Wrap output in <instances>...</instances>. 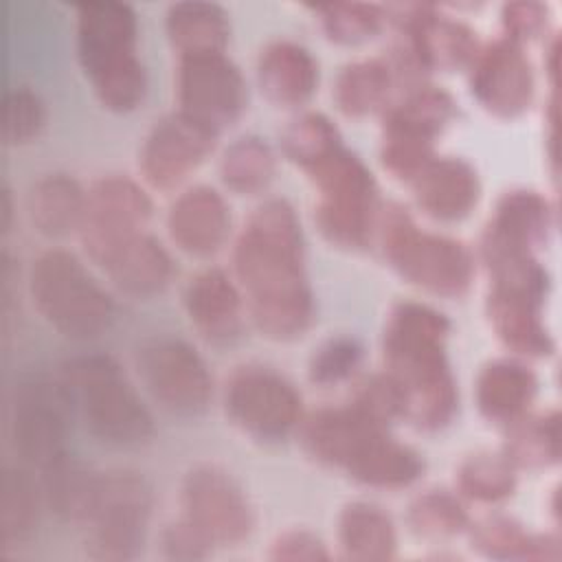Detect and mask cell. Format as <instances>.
Here are the masks:
<instances>
[{
    "mask_svg": "<svg viewBox=\"0 0 562 562\" xmlns=\"http://www.w3.org/2000/svg\"><path fill=\"white\" fill-rule=\"evenodd\" d=\"M235 274L252 325L272 340L299 338L312 323L299 220L285 200H268L235 244Z\"/></svg>",
    "mask_w": 562,
    "mask_h": 562,
    "instance_id": "6da1fadb",
    "label": "cell"
},
{
    "mask_svg": "<svg viewBox=\"0 0 562 562\" xmlns=\"http://www.w3.org/2000/svg\"><path fill=\"white\" fill-rule=\"evenodd\" d=\"M448 331V321L419 303H400L384 329L386 375L402 397V417L424 430L443 428L457 408L446 358Z\"/></svg>",
    "mask_w": 562,
    "mask_h": 562,
    "instance_id": "7a4b0ae2",
    "label": "cell"
},
{
    "mask_svg": "<svg viewBox=\"0 0 562 562\" xmlns=\"http://www.w3.org/2000/svg\"><path fill=\"white\" fill-rule=\"evenodd\" d=\"M77 57L103 108L130 112L143 101L147 81L136 57V15L127 4L77 9Z\"/></svg>",
    "mask_w": 562,
    "mask_h": 562,
    "instance_id": "3957f363",
    "label": "cell"
},
{
    "mask_svg": "<svg viewBox=\"0 0 562 562\" xmlns=\"http://www.w3.org/2000/svg\"><path fill=\"white\" fill-rule=\"evenodd\" d=\"M61 384L70 408L101 441L138 446L154 432V419L140 395L108 356H81L64 367Z\"/></svg>",
    "mask_w": 562,
    "mask_h": 562,
    "instance_id": "277c9868",
    "label": "cell"
},
{
    "mask_svg": "<svg viewBox=\"0 0 562 562\" xmlns=\"http://www.w3.org/2000/svg\"><path fill=\"white\" fill-rule=\"evenodd\" d=\"M29 292L42 318L68 338H94L114 316L108 292L66 250H48L33 261Z\"/></svg>",
    "mask_w": 562,
    "mask_h": 562,
    "instance_id": "5b68a950",
    "label": "cell"
},
{
    "mask_svg": "<svg viewBox=\"0 0 562 562\" xmlns=\"http://www.w3.org/2000/svg\"><path fill=\"white\" fill-rule=\"evenodd\" d=\"M380 239L384 257L408 283L437 296L468 292L474 261L461 241L419 231L408 213L395 204L380 222Z\"/></svg>",
    "mask_w": 562,
    "mask_h": 562,
    "instance_id": "8992f818",
    "label": "cell"
},
{
    "mask_svg": "<svg viewBox=\"0 0 562 562\" xmlns=\"http://www.w3.org/2000/svg\"><path fill=\"white\" fill-rule=\"evenodd\" d=\"M305 171L318 189L314 217L321 233L334 246H364L375 224V184L367 167L338 147Z\"/></svg>",
    "mask_w": 562,
    "mask_h": 562,
    "instance_id": "52a82bcc",
    "label": "cell"
},
{
    "mask_svg": "<svg viewBox=\"0 0 562 562\" xmlns=\"http://www.w3.org/2000/svg\"><path fill=\"white\" fill-rule=\"evenodd\" d=\"M151 512L147 483L132 472L97 476L94 496L81 525L88 527L86 551L94 560H132L145 542Z\"/></svg>",
    "mask_w": 562,
    "mask_h": 562,
    "instance_id": "ba28073f",
    "label": "cell"
},
{
    "mask_svg": "<svg viewBox=\"0 0 562 562\" xmlns=\"http://www.w3.org/2000/svg\"><path fill=\"white\" fill-rule=\"evenodd\" d=\"M224 406L228 419L259 441H279L301 422V395L268 367L237 369L226 384Z\"/></svg>",
    "mask_w": 562,
    "mask_h": 562,
    "instance_id": "9c48e42d",
    "label": "cell"
},
{
    "mask_svg": "<svg viewBox=\"0 0 562 562\" xmlns=\"http://www.w3.org/2000/svg\"><path fill=\"white\" fill-rule=\"evenodd\" d=\"M182 518L211 547H233L250 536L255 514L241 485L222 468L198 465L182 483Z\"/></svg>",
    "mask_w": 562,
    "mask_h": 562,
    "instance_id": "30bf717a",
    "label": "cell"
},
{
    "mask_svg": "<svg viewBox=\"0 0 562 562\" xmlns=\"http://www.w3.org/2000/svg\"><path fill=\"white\" fill-rule=\"evenodd\" d=\"M149 215L151 202L136 182L121 176L99 180L86 195L79 226L88 257L103 266L123 244L143 233Z\"/></svg>",
    "mask_w": 562,
    "mask_h": 562,
    "instance_id": "8fae6325",
    "label": "cell"
},
{
    "mask_svg": "<svg viewBox=\"0 0 562 562\" xmlns=\"http://www.w3.org/2000/svg\"><path fill=\"white\" fill-rule=\"evenodd\" d=\"M180 114L220 134L246 108V83L224 53L180 57L178 70Z\"/></svg>",
    "mask_w": 562,
    "mask_h": 562,
    "instance_id": "7c38bea8",
    "label": "cell"
},
{
    "mask_svg": "<svg viewBox=\"0 0 562 562\" xmlns=\"http://www.w3.org/2000/svg\"><path fill=\"white\" fill-rule=\"evenodd\" d=\"M138 373L149 395L173 415L206 408L213 382L204 360L178 338H156L138 351Z\"/></svg>",
    "mask_w": 562,
    "mask_h": 562,
    "instance_id": "4fadbf2b",
    "label": "cell"
},
{
    "mask_svg": "<svg viewBox=\"0 0 562 562\" xmlns=\"http://www.w3.org/2000/svg\"><path fill=\"white\" fill-rule=\"evenodd\" d=\"M70 411L61 380L20 384L11 406V437L20 457L40 470L61 459Z\"/></svg>",
    "mask_w": 562,
    "mask_h": 562,
    "instance_id": "5bb4252c",
    "label": "cell"
},
{
    "mask_svg": "<svg viewBox=\"0 0 562 562\" xmlns=\"http://www.w3.org/2000/svg\"><path fill=\"white\" fill-rule=\"evenodd\" d=\"M213 132L176 112L160 119L140 149V169L156 189H173L211 154Z\"/></svg>",
    "mask_w": 562,
    "mask_h": 562,
    "instance_id": "9a60e30c",
    "label": "cell"
},
{
    "mask_svg": "<svg viewBox=\"0 0 562 562\" xmlns=\"http://www.w3.org/2000/svg\"><path fill=\"white\" fill-rule=\"evenodd\" d=\"M472 92L496 116H516L533 94L531 66L516 40H498L474 57Z\"/></svg>",
    "mask_w": 562,
    "mask_h": 562,
    "instance_id": "2e32d148",
    "label": "cell"
},
{
    "mask_svg": "<svg viewBox=\"0 0 562 562\" xmlns=\"http://www.w3.org/2000/svg\"><path fill=\"white\" fill-rule=\"evenodd\" d=\"M544 288L492 283L487 296V316L496 336L518 353L547 356L551 338L542 323Z\"/></svg>",
    "mask_w": 562,
    "mask_h": 562,
    "instance_id": "e0dca14e",
    "label": "cell"
},
{
    "mask_svg": "<svg viewBox=\"0 0 562 562\" xmlns=\"http://www.w3.org/2000/svg\"><path fill=\"white\" fill-rule=\"evenodd\" d=\"M167 228L180 250L193 257H209L224 246L231 231V213L215 189L193 187L171 204Z\"/></svg>",
    "mask_w": 562,
    "mask_h": 562,
    "instance_id": "ac0fdd59",
    "label": "cell"
},
{
    "mask_svg": "<svg viewBox=\"0 0 562 562\" xmlns=\"http://www.w3.org/2000/svg\"><path fill=\"white\" fill-rule=\"evenodd\" d=\"M244 296L217 268L195 274L184 290V310L193 327L211 342H233L241 334Z\"/></svg>",
    "mask_w": 562,
    "mask_h": 562,
    "instance_id": "d6986e66",
    "label": "cell"
},
{
    "mask_svg": "<svg viewBox=\"0 0 562 562\" xmlns=\"http://www.w3.org/2000/svg\"><path fill=\"white\" fill-rule=\"evenodd\" d=\"M411 184L419 209L441 222L463 220L481 193L476 171L459 158H432Z\"/></svg>",
    "mask_w": 562,
    "mask_h": 562,
    "instance_id": "ffe728a7",
    "label": "cell"
},
{
    "mask_svg": "<svg viewBox=\"0 0 562 562\" xmlns=\"http://www.w3.org/2000/svg\"><path fill=\"white\" fill-rule=\"evenodd\" d=\"M257 77L263 94L272 103L294 108L303 105L314 94L318 64L299 44L272 42L259 55Z\"/></svg>",
    "mask_w": 562,
    "mask_h": 562,
    "instance_id": "44dd1931",
    "label": "cell"
},
{
    "mask_svg": "<svg viewBox=\"0 0 562 562\" xmlns=\"http://www.w3.org/2000/svg\"><path fill=\"white\" fill-rule=\"evenodd\" d=\"M101 268L108 279L130 296L162 292L173 272L167 250L147 233L123 244Z\"/></svg>",
    "mask_w": 562,
    "mask_h": 562,
    "instance_id": "7402d4cb",
    "label": "cell"
},
{
    "mask_svg": "<svg viewBox=\"0 0 562 562\" xmlns=\"http://www.w3.org/2000/svg\"><path fill=\"white\" fill-rule=\"evenodd\" d=\"M533 373L514 360H494L476 378L479 411L496 424H514L527 415L536 397Z\"/></svg>",
    "mask_w": 562,
    "mask_h": 562,
    "instance_id": "603a6c76",
    "label": "cell"
},
{
    "mask_svg": "<svg viewBox=\"0 0 562 562\" xmlns=\"http://www.w3.org/2000/svg\"><path fill=\"white\" fill-rule=\"evenodd\" d=\"M338 542L351 560H389L397 549L391 516L373 503H349L338 518Z\"/></svg>",
    "mask_w": 562,
    "mask_h": 562,
    "instance_id": "cb8c5ba5",
    "label": "cell"
},
{
    "mask_svg": "<svg viewBox=\"0 0 562 562\" xmlns=\"http://www.w3.org/2000/svg\"><path fill=\"white\" fill-rule=\"evenodd\" d=\"M86 195L81 187L61 173L42 178L29 193V215L33 226L48 237H64L79 231Z\"/></svg>",
    "mask_w": 562,
    "mask_h": 562,
    "instance_id": "d4e9b609",
    "label": "cell"
},
{
    "mask_svg": "<svg viewBox=\"0 0 562 562\" xmlns=\"http://www.w3.org/2000/svg\"><path fill=\"white\" fill-rule=\"evenodd\" d=\"M167 33L180 57L224 53L228 22L217 4L180 2L169 9Z\"/></svg>",
    "mask_w": 562,
    "mask_h": 562,
    "instance_id": "484cf974",
    "label": "cell"
},
{
    "mask_svg": "<svg viewBox=\"0 0 562 562\" xmlns=\"http://www.w3.org/2000/svg\"><path fill=\"white\" fill-rule=\"evenodd\" d=\"M547 228V200L533 191H512L498 202L485 235H492L514 246L533 248L544 239Z\"/></svg>",
    "mask_w": 562,
    "mask_h": 562,
    "instance_id": "4316f807",
    "label": "cell"
},
{
    "mask_svg": "<svg viewBox=\"0 0 562 562\" xmlns=\"http://www.w3.org/2000/svg\"><path fill=\"white\" fill-rule=\"evenodd\" d=\"M424 463L419 454L386 432L347 470V474L373 487H404L419 479Z\"/></svg>",
    "mask_w": 562,
    "mask_h": 562,
    "instance_id": "83f0119b",
    "label": "cell"
},
{
    "mask_svg": "<svg viewBox=\"0 0 562 562\" xmlns=\"http://www.w3.org/2000/svg\"><path fill=\"white\" fill-rule=\"evenodd\" d=\"M97 487V476L68 454L42 470V496L61 520L83 522Z\"/></svg>",
    "mask_w": 562,
    "mask_h": 562,
    "instance_id": "f1b7e54d",
    "label": "cell"
},
{
    "mask_svg": "<svg viewBox=\"0 0 562 562\" xmlns=\"http://www.w3.org/2000/svg\"><path fill=\"white\" fill-rule=\"evenodd\" d=\"M40 490L22 468H4L0 492V538L4 547L26 542L37 525Z\"/></svg>",
    "mask_w": 562,
    "mask_h": 562,
    "instance_id": "f546056e",
    "label": "cell"
},
{
    "mask_svg": "<svg viewBox=\"0 0 562 562\" xmlns=\"http://www.w3.org/2000/svg\"><path fill=\"white\" fill-rule=\"evenodd\" d=\"M391 68L378 59H364L342 68L336 81V103L347 116H364L378 110L391 88Z\"/></svg>",
    "mask_w": 562,
    "mask_h": 562,
    "instance_id": "4dcf8cb0",
    "label": "cell"
},
{
    "mask_svg": "<svg viewBox=\"0 0 562 562\" xmlns=\"http://www.w3.org/2000/svg\"><path fill=\"white\" fill-rule=\"evenodd\" d=\"M220 173L228 189L237 193H257L266 189L274 176V154L255 136L237 138L224 151Z\"/></svg>",
    "mask_w": 562,
    "mask_h": 562,
    "instance_id": "1f68e13d",
    "label": "cell"
},
{
    "mask_svg": "<svg viewBox=\"0 0 562 562\" xmlns=\"http://www.w3.org/2000/svg\"><path fill=\"white\" fill-rule=\"evenodd\" d=\"M472 540L476 549H481L490 558H558V544H553L544 536H529L522 531L520 525L507 518H490L474 527Z\"/></svg>",
    "mask_w": 562,
    "mask_h": 562,
    "instance_id": "d6a6232c",
    "label": "cell"
},
{
    "mask_svg": "<svg viewBox=\"0 0 562 562\" xmlns=\"http://www.w3.org/2000/svg\"><path fill=\"white\" fill-rule=\"evenodd\" d=\"M450 116H452L450 97L437 88L422 86L389 112L384 130H400V132H408V134L432 140L435 134L448 123Z\"/></svg>",
    "mask_w": 562,
    "mask_h": 562,
    "instance_id": "836d02e7",
    "label": "cell"
},
{
    "mask_svg": "<svg viewBox=\"0 0 562 562\" xmlns=\"http://www.w3.org/2000/svg\"><path fill=\"white\" fill-rule=\"evenodd\" d=\"M512 435L505 457L512 465H547L558 459V415L547 417H520L509 424Z\"/></svg>",
    "mask_w": 562,
    "mask_h": 562,
    "instance_id": "e575fe53",
    "label": "cell"
},
{
    "mask_svg": "<svg viewBox=\"0 0 562 562\" xmlns=\"http://www.w3.org/2000/svg\"><path fill=\"white\" fill-rule=\"evenodd\" d=\"M516 476L507 457L474 454L459 468V490L479 503H498L514 492Z\"/></svg>",
    "mask_w": 562,
    "mask_h": 562,
    "instance_id": "d590c367",
    "label": "cell"
},
{
    "mask_svg": "<svg viewBox=\"0 0 562 562\" xmlns=\"http://www.w3.org/2000/svg\"><path fill=\"white\" fill-rule=\"evenodd\" d=\"M283 151L285 156L310 169L338 147H342L338 130L321 114H303L294 119L283 132Z\"/></svg>",
    "mask_w": 562,
    "mask_h": 562,
    "instance_id": "8d00e7d4",
    "label": "cell"
},
{
    "mask_svg": "<svg viewBox=\"0 0 562 562\" xmlns=\"http://www.w3.org/2000/svg\"><path fill=\"white\" fill-rule=\"evenodd\" d=\"M408 520L417 533L446 538L465 529L468 514L452 494L432 490L415 498L408 512Z\"/></svg>",
    "mask_w": 562,
    "mask_h": 562,
    "instance_id": "74e56055",
    "label": "cell"
},
{
    "mask_svg": "<svg viewBox=\"0 0 562 562\" xmlns=\"http://www.w3.org/2000/svg\"><path fill=\"white\" fill-rule=\"evenodd\" d=\"M318 11L329 37L342 44L364 42L382 24L380 9L371 4H325Z\"/></svg>",
    "mask_w": 562,
    "mask_h": 562,
    "instance_id": "f35d334b",
    "label": "cell"
},
{
    "mask_svg": "<svg viewBox=\"0 0 562 562\" xmlns=\"http://www.w3.org/2000/svg\"><path fill=\"white\" fill-rule=\"evenodd\" d=\"M46 110L42 99L29 88H13L4 101L2 138L7 145H22L33 140L44 127Z\"/></svg>",
    "mask_w": 562,
    "mask_h": 562,
    "instance_id": "ab89813d",
    "label": "cell"
},
{
    "mask_svg": "<svg viewBox=\"0 0 562 562\" xmlns=\"http://www.w3.org/2000/svg\"><path fill=\"white\" fill-rule=\"evenodd\" d=\"M360 362V347L349 338L325 342L310 362V378L318 384H334L353 373Z\"/></svg>",
    "mask_w": 562,
    "mask_h": 562,
    "instance_id": "60d3db41",
    "label": "cell"
},
{
    "mask_svg": "<svg viewBox=\"0 0 562 562\" xmlns=\"http://www.w3.org/2000/svg\"><path fill=\"white\" fill-rule=\"evenodd\" d=\"M162 551L171 560H200L211 553V544L184 518L162 531Z\"/></svg>",
    "mask_w": 562,
    "mask_h": 562,
    "instance_id": "b9f144b4",
    "label": "cell"
},
{
    "mask_svg": "<svg viewBox=\"0 0 562 562\" xmlns=\"http://www.w3.org/2000/svg\"><path fill=\"white\" fill-rule=\"evenodd\" d=\"M270 558L272 560H325L329 558V551L310 531L303 529H292L281 533L272 544H270Z\"/></svg>",
    "mask_w": 562,
    "mask_h": 562,
    "instance_id": "7bdbcfd3",
    "label": "cell"
},
{
    "mask_svg": "<svg viewBox=\"0 0 562 562\" xmlns=\"http://www.w3.org/2000/svg\"><path fill=\"white\" fill-rule=\"evenodd\" d=\"M507 29L512 31L509 40L533 35L542 26V11L536 4H512L505 9Z\"/></svg>",
    "mask_w": 562,
    "mask_h": 562,
    "instance_id": "ee69618b",
    "label": "cell"
}]
</instances>
